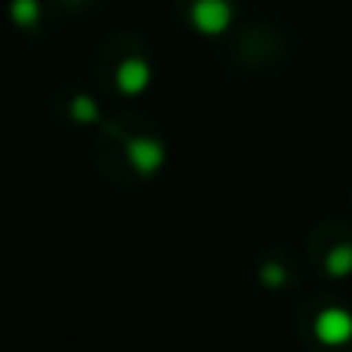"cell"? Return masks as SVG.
Segmentation results:
<instances>
[{"label":"cell","instance_id":"cell-3","mask_svg":"<svg viewBox=\"0 0 352 352\" xmlns=\"http://www.w3.org/2000/svg\"><path fill=\"white\" fill-rule=\"evenodd\" d=\"M127 161L140 176H155L164 167L167 148L152 136H133L127 140Z\"/></svg>","mask_w":352,"mask_h":352},{"label":"cell","instance_id":"cell-6","mask_svg":"<svg viewBox=\"0 0 352 352\" xmlns=\"http://www.w3.org/2000/svg\"><path fill=\"white\" fill-rule=\"evenodd\" d=\"M72 118L78 124H96L99 121V105L90 96H74L72 102Z\"/></svg>","mask_w":352,"mask_h":352},{"label":"cell","instance_id":"cell-5","mask_svg":"<svg viewBox=\"0 0 352 352\" xmlns=\"http://www.w3.org/2000/svg\"><path fill=\"white\" fill-rule=\"evenodd\" d=\"M324 272L334 275V278H346L352 275V244H337V248L328 250V256H324Z\"/></svg>","mask_w":352,"mask_h":352},{"label":"cell","instance_id":"cell-8","mask_svg":"<svg viewBox=\"0 0 352 352\" xmlns=\"http://www.w3.org/2000/svg\"><path fill=\"white\" fill-rule=\"evenodd\" d=\"M260 281H263V287H285V281H287V272H285V266L281 263H263L260 266Z\"/></svg>","mask_w":352,"mask_h":352},{"label":"cell","instance_id":"cell-2","mask_svg":"<svg viewBox=\"0 0 352 352\" xmlns=\"http://www.w3.org/2000/svg\"><path fill=\"white\" fill-rule=\"evenodd\" d=\"M312 337L328 349H340L352 340V312L340 309V306H328L316 316L312 322Z\"/></svg>","mask_w":352,"mask_h":352},{"label":"cell","instance_id":"cell-1","mask_svg":"<svg viewBox=\"0 0 352 352\" xmlns=\"http://www.w3.org/2000/svg\"><path fill=\"white\" fill-rule=\"evenodd\" d=\"M232 19H235V10H232L229 0H195L192 10H188L192 28L204 37L226 34L232 28Z\"/></svg>","mask_w":352,"mask_h":352},{"label":"cell","instance_id":"cell-4","mask_svg":"<svg viewBox=\"0 0 352 352\" xmlns=\"http://www.w3.org/2000/svg\"><path fill=\"white\" fill-rule=\"evenodd\" d=\"M115 84L124 96H140V93H146L148 84H152V65H148L146 59H140V56H130V59H124L121 65H118Z\"/></svg>","mask_w":352,"mask_h":352},{"label":"cell","instance_id":"cell-7","mask_svg":"<svg viewBox=\"0 0 352 352\" xmlns=\"http://www.w3.org/2000/svg\"><path fill=\"white\" fill-rule=\"evenodd\" d=\"M37 16H41V6L34 3V0H12V19H16L19 25H34Z\"/></svg>","mask_w":352,"mask_h":352}]
</instances>
